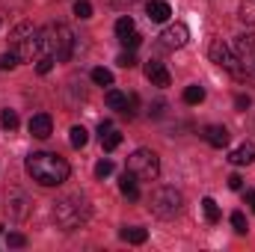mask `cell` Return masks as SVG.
Masks as SVG:
<instances>
[{
	"mask_svg": "<svg viewBox=\"0 0 255 252\" xmlns=\"http://www.w3.org/2000/svg\"><path fill=\"white\" fill-rule=\"evenodd\" d=\"M24 166H27V175L42 187H60L68 181V172H71L65 157L51 154V151H33Z\"/></svg>",
	"mask_w": 255,
	"mask_h": 252,
	"instance_id": "obj_1",
	"label": "cell"
},
{
	"mask_svg": "<svg viewBox=\"0 0 255 252\" xmlns=\"http://www.w3.org/2000/svg\"><path fill=\"white\" fill-rule=\"evenodd\" d=\"M54 223L63 229V232H74L80 229L86 220H89V205L83 196H63L54 202Z\"/></svg>",
	"mask_w": 255,
	"mask_h": 252,
	"instance_id": "obj_2",
	"label": "cell"
},
{
	"mask_svg": "<svg viewBox=\"0 0 255 252\" xmlns=\"http://www.w3.org/2000/svg\"><path fill=\"white\" fill-rule=\"evenodd\" d=\"M42 51L57 63H68L74 54V33L65 24H51L42 30Z\"/></svg>",
	"mask_w": 255,
	"mask_h": 252,
	"instance_id": "obj_3",
	"label": "cell"
},
{
	"mask_svg": "<svg viewBox=\"0 0 255 252\" xmlns=\"http://www.w3.org/2000/svg\"><path fill=\"white\" fill-rule=\"evenodd\" d=\"M12 51L18 54V60L21 63H33L36 60V54L42 51V30H36L33 24H18L15 30H12Z\"/></svg>",
	"mask_w": 255,
	"mask_h": 252,
	"instance_id": "obj_4",
	"label": "cell"
},
{
	"mask_svg": "<svg viewBox=\"0 0 255 252\" xmlns=\"http://www.w3.org/2000/svg\"><path fill=\"white\" fill-rule=\"evenodd\" d=\"M181 208H184V196L175 187H157L148 196V211L160 220H175L181 214Z\"/></svg>",
	"mask_w": 255,
	"mask_h": 252,
	"instance_id": "obj_5",
	"label": "cell"
},
{
	"mask_svg": "<svg viewBox=\"0 0 255 252\" xmlns=\"http://www.w3.org/2000/svg\"><path fill=\"white\" fill-rule=\"evenodd\" d=\"M208 57H211V63H217L220 68H226V71H232L238 80H247L253 71L247 68V65H241V60L235 57V51L223 42V39H214L211 42V48H208Z\"/></svg>",
	"mask_w": 255,
	"mask_h": 252,
	"instance_id": "obj_6",
	"label": "cell"
},
{
	"mask_svg": "<svg viewBox=\"0 0 255 252\" xmlns=\"http://www.w3.org/2000/svg\"><path fill=\"white\" fill-rule=\"evenodd\" d=\"M128 172H133L139 181H154L160 175V157L151 148H136L128 157Z\"/></svg>",
	"mask_w": 255,
	"mask_h": 252,
	"instance_id": "obj_7",
	"label": "cell"
},
{
	"mask_svg": "<svg viewBox=\"0 0 255 252\" xmlns=\"http://www.w3.org/2000/svg\"><path fill=\"white\" fill-rule=\"evenodd\" d=\"M30 199H27V193L18 187H12L6 193V214L12 217V220H27L30 217Z\"/></svg>",
	"mask_w": 255,
	"mask_h": 252,
	"instance_id": "obj_8",
	"label": "cell"
},
{
	"mask_svg": "<svg viewBox=\"0 0 255 252\" xmlns=\"http://www.w3.org/2000/svg\"><path fill=\"white\" fill-rule=\"evenodd\" d=\"M187 39H190V30H187V24H169L163 33H160V42H163V48H169V51H178V48H184L187 45Z\"/></svg>",
	"mask_w": 255,
	"mask_h": 252,
	"instance_id": "obj_9",
	"label": "cell"
},
{
	"mask_svg": "<svg viewBox=\"0 0 255 252\" xmlns=\"http://www.w3.org/2000/svg\"><path fill=\"white\" fill-rule=\"evenodd\" d=\"M232 51H235V57L241 60V63L253 68L255 63V36L253 33H241V36H235V42H232Z\"/></svg>",
	"mask_w": 255,
	"mask_h": 252,
	"instance_id": "obj_10",
	"label": "cell"
},
{
	"mask_svg": "<svg viewBox=\"0 0 255 252\" xmlns=\"http://www.w3.org/2000/svg\"><path fill=\"white\" fill-rule=\"evenodd\" d=\"M145 77L151 80V86H160V89L169 86V80H172L169 71H166V65L157 63V60H148V63H145Z\"/></svg>",
	"mask_w": 255,
	"mask_h": 252,
	"instance_id": "obj_11",
	"label": "cell"
},
{
	"mask_svg": "<svg viewBox=\"0 0 255 252\" xmlns=\"http://www.w3.org/2000/svg\"><path fill=\"white\" fill-rule=\"evenodd\" d=\"M30 133L36 136V139H48L51 136V130H54V122H51V116L48 113H36L33 119H30Z\"/></svg>",
	"mask_w": 255,
	"mask_h": 252,
	"instance_id": "obj_12",
	"label": "cell"
},
{
	"mask_svg": "<svg viewBox=\"0 0 255 252\" xmlns=\"http://www.w3.org/2000/svg\"><path fill=\"white\" fill-rule=\"evenodd\" d=\"M145 15H148V21L163 24V21H169L172 9H169V3H166V0H148V3H145Z\"/></svg>",
	"mask_w": 255,
	"mask_h": 252,
	"instance_id": "obj_13",
	"label": "cell"
},
{
	"mask_svg": "<svg viewBox=\"0 0 255 252\" xmlns=\"http://www.w3.org/2000/svg\"><path fill=\"white\" fill-rule=\"evenodd\" d=\"M202 136H205V142L214 145V148H226V145H229V130L223 125H208L202 130Z\"/></svg>",
	"mask_w": 255,
	"mask_h": 252,
	"instance_id": "obj_14",
	"label": "cell"
},
{
	"mask_svg": "<svg viewBox=\"0 0 255 252\" xmlns=\"http://www.w3.org/2000/svg\"><path fill=\"white\" fill-rule=\"evenodd\" d=\"M229 160L235 163V166H250L255 160V145L253 142H244V145H238L232 154H229Z\"/></svg>",
	"mask_w": 255,
	"mask_h": 252,
	"instance_id": "obj_15",
	"label": "cell"
},
{
	"mask_svg": "<svg viewBox=\"0 0 255 252\" xmlns=\"http://www.w3.org/2000/svg\"><path fill=\"white\" fill-rule=\"evenodd\" d=\"M119 190H122V196H128L130 202H136V199H139V187H136V175H133V172H125V175L119 178Z\"/></svg>",
	"mask_w": 255,
	"mask_h": 252,
	"instance_id": "obj_16",
	"label": "cell"
},
{
	"mask_svg": "<svg viewBox=\"0 0 255 252\" xmlns=\"http://www.w3.org/2000/svg\"><path fill=\"white\" fill-rule=\"evenodd\" d=\"M104 101H107V107H110V110H119V113H125V110H128V95H125V92H119V89H110Z\"/></svg>",
	"mask_w": 255,
	"mask_h": 252,
	"instance_id": "obj_17",
	"label": "cell"
},
{
	"mask_svg": "<svg viewBox=\"0 0 255 252\" xmlns=\"http://www.w3.org/2000/svg\"><path fill=\"white\" fill-rule=\"evenodd\" d=\"M119 238L128 241V244H145L148 232H145V229H139V226H130V229H122V232H119Z\"/></svg>",
	"mask_w": 255,
	"mask_h": 252,
	"instance_id": "obj_18",
	"label": "cell"
},
{
	"mask_svg": "<svg viewBox=\"0 0 255 252\" xmlns=\"http://www.w3.org/2000/svg\"><path fill=\"white\" fill-rule=\"evenodd\" d=\"M119 145H122V133H119V130L110 127V130L101 133V148H104V151H116Z\"/></svg>",
	"mask_w": 255,
	"mask_h": 252,
	"instance_id": "obj_19",
	"label": "cell"
},
{
	"mask_svg": "<svg viewBox=\"0 0 255 252\" xmlns=\"http://www.w3.org/2000/svg\"><path fill=\"white\" fill-rule=\"evenodd\" d=\"M238 18L247 24V27H255V0H244L238 6Z\"/></svg>",
	"mask_w": 255,
	"mask_h": 252,
	"instance_id": "obj_20",
	"label": "cell"
},
{
	"mask_svg": "<svg viewBox=\"0 0 255 252\" xmlns=\"http://www.w3.org/2000/svg\"><path fill=\"white\" fill-rule=\"evenodd\" d=\"M68 139H71V145H74V148H83V145L89 142V133H86V127H83V125H74L71 130H68Z\"/></svg>",
	"mask_w": 255,
	"mask_h": 252,
	"instance_id": "obj_21",
	"label": "cell"
},
{
	"mask_svg": "<svg viewBox=\"0 0 255 252\" xmlns=\"http://www.w3.org/2000/svg\"><path fill=\"white\" fill-rule=\"evenodd\" d=\"M205 101V89L199 86V83H193L184 89V104H202Z\"/></svg>",
	"mask_w": 255,
	"mask_h": 252,
	"instance_id": "obj_22",
	"label": "cell"
},
{
	"mask_svg": "<svg viewBox=\"0 0 255 252\" xmlns=\"http://www.w3.org/2000/svg\"><path fill=\"white\" fill-rule=\"evenodd\" d=\"M92 80L98 86H113V71L110 68H92Z\"/></svg>",
	"mask_w": 255,
	"mask_h": 252,
	"instance_id": "obj_23",
	"label": "cell"
},
{
	"mask_svg": "<svg viewBox=\"0 0 255 252\" xmlns=\"http://www.w3.org/2000/svg\"><path fill=\"white\" fill-rule=\"evenodd\" d=\"M202 208H205V220L208 223H217L220 220V205L214 199H202Z\"/></svg>",
	"mask_w": 255,
	"mask_h": 252,
	"instance_id": "obj_24",
	"label": "cell"
},
{
	"mask_svg": "<svg viewBox=\"0 0 255 252\" xmlns=\"http://www.w3.org/2000/svg\"><path fill=\"white\" fill-rule=\"evenodd\" d=\"M130 33H133V18H130V15H122V18L116 21V36L125 39V36H130Z\"/></svg>",
	"mask_w": 255,
	"mask_h": 252,
	"instance_id": "obj_25",
	"label": "cell"
},
{
	"mask_svg": "<svg viewBox=\"0 0 255 252\" xmlns=\"http://www.w3.org/2000/svg\"><path fill=\"white\" fill-rule=\"evenodd\" d=\"M0 125L6 127V130H15L18 127V113L15 110H3L0 113Z\"/></svg>",
	"mask_w": 255,
	"mask_h": 252,
	"instance_id": "obj_26",
	"label": "cell"
},
{
	"mask_svg": "<svg viewBox=\"0 0 255 252\" xmlns=\"http://www.w3.org/2000/svg\"><path fill=\"white\" fill-rule=\"evenodd\" d=\"M232 226H235V232H238V235H247V232H250V223H247V217H244L241 211H235V214H232Z\"/></svg>",
	"mask_w": 255,
	"mask_h": 252,
	"instance_id": "obj_27",
	"label": "cell"
},
{
	"mask_svg": "<svg viewBox=\"0 0 255 252\" xmlns=\"http://www.w3.org/2000/svg\"><path fill=\"white\" fill-rule=\"evenodd\" d=\"M18 65V54L9 48L6 54H0V71H9V68H15Z\"/></svg>",
	"mask_w": 255,
	"mask_h": 252,
	"instance_id": "obj_28",
	"label": "cell"
},
{
	"mask_svg": "<svg viewBox=\"0 0 255 252\" xmlns=\"http://www.w3.org/2000/svg\"><path fill=\"white\" fill-rule=\"evenodd\" d=\"M74 15L77 18H92V3L89 0H77L74 3Z\"/></svg>",
	"mask_w": 255,
	"mask_h": 252,
	"instance_id": "obj_29",
	"label": "cell"
},
{
	"mask_svg": "<svg viewBox=\"0 0 255 252\" xmlns=\"http://www.w3.org/2000/svg\"><path fill=\"white\" fill-rule=\"evenodd\" d=\"M113 175V160H98L95 163V178H107Z\"/></svg>",
	"mask_w": 255,
	"mask_h": 252,
	"instance_id": "obj_30",
	"label": "cell"
},
{
	"mask_svg": "<svg viewBox=\"0 0 255 252\" xmlns=\"http://www.w3.org/2000/svg\"><path fill=\"white\" fill-rule=\"evenodd\" d=\"M51 68H54V57H48V54H45V57H39V60H36V71H39V74H48Z\"/></svg>",
	"mask_w": 255,
	"mask_h": 252,
	"instance_id": "obj_31",
	"label": "cell"
},
{
	"mask_svg": "<svg viewBox=\"0 0 255 252\" xmlns=\"http://www.w3.org/2000/svg\"><path fill=\"white\" fill-rule=\"evenodd\" d=\"M119 42H122V45H125L128 51H133V48H139V42H142V36H139V33H136V30H133V33H130V36H125V39H119Z\"/></svg>",
	"mask_w": 255,
	"mask_h": 252,
	"instance_id": "obj_32",
	"label": "cell"
},
{
	"mask_svg": "<svg viewBox=\"0 0 255 252\" xmlns=\"http://www.w3.org/2000/svg\"><path fill=\"white\" fill-rule=\"evenodd\" d=\"M116 63L122 65V68H133V65H136V57H133L130 51H125V54H119V60H116Z\"/></svg>",
	"mask_w": 255,
	"mask_h": 252,
	"instance_id": "obj_33",
	"label": "cell"
},
{
	"mask_svg": "<svg viewBox=\"0 0 255 252\" xmlns=\"http://www.w3.org/2000/svg\"><path fill=\"white\" fill-rule=\"evenodd\" d=\"M6 244H9V247H27V238L18 235V232H12V235L6 238Z\"/></svg>",
	"mask_w": 255,
	"mask_h": 252,
	"instance_id": "obj_34",
	"label": "cell"
},
{
	"mask_svg": "<svg viewBox=\"0 0 255 252\" xmlns=\"http://www.w3.org/2000/svg\"><path fill=\"white\" fill-rule=\"evenodd\" d=\"M229 187H232V190H244V178H241L238 172H235V175H229Z\"/></svg>",
	"mask_w": 255,
	"mask_h": 252,
	"instance_id": "obj_35",
	"label": "cell"
},
{
	"mask_svg": "<svg viewBox=\"0 0 255 252\" xmlns=\"http://www.w3.org/2000/svg\"><path fill=\"white\" fill-rule=\"evenodd\" d=\"M250 104H253V101H250V95H238V98H235V107H238V110H247Z\"/></svg>",
	"mask_w": 255,
	"mask_h": 252,
	"instance_id": "obj_36",
	"label": "cell"
},
{
	"mask_svg": "<svg viewBox=\"0 0 255 252\" xmlns=\"http://www.w3.org/2000/svg\"><path fill=\"white\" fill-rule=\"evenodd\" d=\"M247 205L255 211V190H247Z\"/></svg>",
	"mask_w": 255,
	"mask_h": 252,
	"instance_id": "obj_37",
	"label": "cell"
},
{
	"mask_svg": "<svg viewBox=\"0 0 255 252\" xmlns=\"http://www.w3.org/2000/svg\"><path fill=\"white\" fill-rule=\"evenodd\" d=\"M110 6H130V3H136V0H107Z\"/></svg>",
	"mask_w": 255,
	"mask_h": 252,
	"instance_id": "obj_38",
	"label": "cell"
},
{
	"mask_svg": "<svg viewBox=\"0 0 255 252\" xmlns=\"http://www.w3.org/2000/svg\"><path fill=\"white\" fill-rule=\"evenodd\" d=\"M0 235H3V226H0Z\"/></svg>",
	"mask_w": 255,
	"mask_h": 252,
	"instance_id": "obj_39",
	"label": "cell"
},
{
	"mask_svg": "<svg viewBox=\"0 0 255 252\" xmlns=\"http://www.w3.org/2000/svg\"><path fill=\"white\" fill-rule=\"evenodd\" d=\"M253 68H255V63H253Z\"/></svg>",
	"mask_w": 255,
	"mask_h": 252,
	"instance_id": "obj_40",
	"label": "cell"
}]
</instances>
